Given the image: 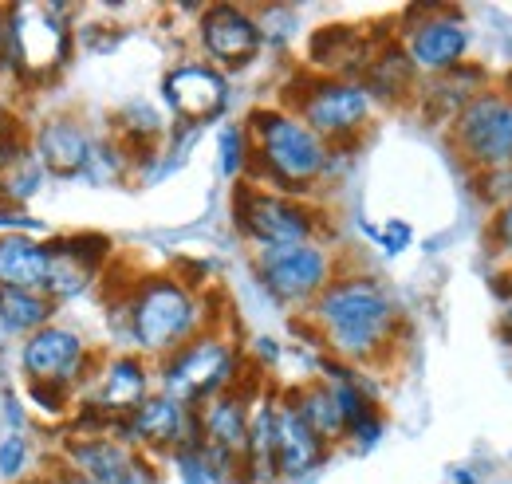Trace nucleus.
<instances>
[{"mask_svg":"<svg viewBox=\"0 0 512 484\" xmlns=\"http://www.w3.org/2000/svg\"><path fill=\"white\" fill-rule=\"evenodd\" d=\"M60 303L48 292H28V288H0V327L16 339H28L32 331L56 323Z\"/></svg>","mask_w":512,"mask_h":484,"instance_id":"22","label":"nucleus"},{"mask_svg":"<svg viewBox=\"0 0 512 484\" xmlns=\"http://www.w3.org/2000/svg\"><path fill=\"white\" fill-rule=\"evenodd\" d=\"M12 16V48L16 79L28 87L52 83L75 52V24L64 4H8Z\"/></svg>","mask_w":512,"mask_h":484,"instance_id":"7","label":"nucleus"},{"mask_svg":"<svg viewBox=\"0 0 512 484\" xmlns=\"http://www.w3.org/2000/svg\"><path fill=\"white\" fill-rule=\"evenodd\" d=\"M221 174L225 178H245L249 174V162H253V146H249V130L245 122H229L221 126Z\"/></svg>","mask_w":512,"mask_h":484,"instance_id":"27","label":"nucleus"},{"mask_svg":"<svg viewBox=\"0 0 512 484\" xmlns=\"http://www.w3.org/2000/svg\"><path fill=\"white\" fill-rule=\"evenodd\" d=\"M308 323L339 363H375L398 335V303L367 272H335Z\"/></svg>","mask_w":512,"mask_h":484,"instance_id":"1","label":"nucleus"},{"mask_svg":"<svg viewBox=\"0 0 512 484\" xmlns=\"http://www.w3.org/2000/svg\"><path fill=\"white\" fill-rule=\"evenodd\" d=\"M56 461L87 484H158V465L119 433H64Z\"/></svg>","mask_w":512,"mask_h":484,"instance_id":"11","label":"nucleus"},{"mask_svg":"<svg viewBox=\"0 0 512 484\" xmlns=\"http://www.w3.org/2000/svg\"><path fill=\"white\" fill-rule=\"evenodd\" d=\"M501 327H505V335H509V339H512V307H509V311H505V319H501Z\"/></svg>","mask_w":512,"mask_h":484,"instance_id":"32","label":"nucleus"},{"mask_svg":"<svg viewBox=\"0 0 512 484\" xmlns=\"http://www.w3.org/2000/svg\"><path fill=\"white\" fill-rule=\"evenodd\" d=\"M312 67L327 75V79H359L371 63V44L355 32V28H343V24H331V28H320L312 36Z\"/></svg>","mask_w":512,"mask_h":484,"instance_id":"21","label":"nucleus"},{"mask_svg":"<svg viewBox=\"0 0 512 484\" xmlns=\"http://www.w3.org/2000/svg\"><path fill=\"white\" fill-rule=\"evenodd\" d=\"M245 477H253V481L276 477V398L253 402L249 441H245Z\"/></svg>","mask_w":512,"mask_h":484,"instance_id":"23","label":"nucleus"},{"mask_svg":"<svg viewBox=\"0 0 512 484\" xmlns=\"http://www.w3.org/2000/svg\"><path fill=\"white\" fill-rule=\"evenodd\" d=\"M406 241H410V229L406 225H390L386 229V252H402Z\"/></svg>","mask_w":512,"mask_h":484,"instance_id":"31","label":"nucleus"},{"mask_svg":"<svg viewBox=\"0 0 512 484\" xmlns=\"http://www.w3.org/2000/svg\"><path fill=\"white\" fill-rule=\"evenodd\" d=\"M32 445L24 429H4L0 433V484H32Z\"/></svg>","mask_w":512,"mask_h":484,"instance_id":"26","label":"nucleus"},{"mask_svg":"<svg viewBox=\"0 0 512 484\" xmlns=\"http://www.w3.org/2000/svg\"><path fill=\"white\" fill-rule=\"evenodd\" d=\"M331 445L300 418L292 398H276V477L300 481L327 461Z\"/></svg>","mask_w":512,"mask_h":484,"instance_id":"18","label":"nucleus"},{"mask_svg":"<svg viewBox=\"0 0 512 484\" xmlns=\"http://www.w3.org/2000/svg\"><path fill=\"white\" fill-rule=\"evenodd\" d=\"M103 256H107V241H99V237H56L52 241L48 296L56 303H67L79 292H87L103 268Z\"/></svg>","mask_w":512,"mask_h":484,"instance_id":"19","label":"nucleus"},{"mask_svg":"<svg viewBox=\"0 0 512 484\" xmlns=\"http://www.w3.org/2000/svg\"><path fill=\"white\" fill-rule=\"evenodd\" d=\"M284 111H292L312 134H320L331 150L351 146L375 115V99L359 79H327V75H308L304 87L288 91Z\"/></svg>","mask_w":512,"mask_h":484,"instance_id":"6","label":"nucleus"},{"mask_svg":"<svg viewBox=\"0 0 512 484\" xmlns=\"http://www.w3.org/2000/svg\"><path fill=\"white\" fill-rule=\"evenodd\" d=\"M48 276H52V241H40L20 229L0 233V288L48 292Z\"/></svg>","mask_w":512,"mask_h":484,"instance_id":"20","label":"nucleus"},{"mask_svg":"<svg viewBox=\"0 0 512 484\" xmlns=\"http://www.w3.org/2000/svg\"><path fill=\"white\" fill-rule=\"evenodd\" d=\"M0 75L16 79V48H12V16L8 4H0Z\"/></svg>","mask_w":512,"mask_h":484,"instance_id":"28","label":"nucleus"},{"mask_svg":"<svg viewBox=\"0 0 512 484\" xmlns=\"http://www.w3.org/2000/svg\"><path fill=\"white\" fill-rule=\"evenodd\" d=\"M414 67L410 60L402 56V48H383V52H375L371 63H367V71H363V87H367V95L375 99V103H398V99H406L410 91H414Z\"/></svg>","mask_w":512,"mask_h":484,"instance_id":"24","label":"nucleus"},{"mask_svg":"<svg viewBox=\"0 0 512 484\" xmlns=\"http://www.w3.org/2000/svg\"><path fill=\"white\" fill-rule=\"evenodd\" d=\"M154 394V374L142 355H99L75 394L67 433H111Z\"/></svg>","mask_w":512,"mask_h":484,"instance_id":"4","label":"nucleus"},{"mask_svg":"<svg viewBox=\"0 0 512 484\" xmlns=\"http://www.w3.org/2000/svg\"><path fill=\"white\" fill-rule=\"evenodd\" d=\"M95 359H99V351L87 343V335L60 323V319L32 331L28 339H20V351H16L24 386H48V390H60L67 398L79 394Z\"/></svg>","mask_w":512,"mask_h":484,"instance_id":"9","label":"nucleus"},{"mask_svg":"<svg viewBox=\"0 0 512 484\" xmlns=\"http://www.w3.org/2000/svg\"><path fill=\"white\" fill-rule=\"evenodd\" d=\"M99 150V138L79 115H48L28 130V154L40 174L71 182L91 170V158Z\"/></svg>","mask_w":512,"mask_h":484,"instance_id":"14","label":"nucleus"},{"mask_svg":"<svg viewBox=\"0 0 512 484\" xmlns=\"http://www.w3.org/2000/svg\"><path fill=\"white\" fill-rule=\"evenodd\" d=\"M256 280L276 303L308 311L320 300L323 288L335 280V256L320 241L268 248V252H256Z\"/></svg>","mask_w":512,"mask_h":484,"instance_id":"10","label":"nucleus"},{"mask_svg":"<svg viewBox=\"0 0 512 484\" xmlns=\"http://www.w3.org/2000/svg\"><path fill=\"white\" fill-rule=\"evenodd\" d=\"M245 130H249V146H253V162H249L245 178L253 185L300 197L331 174L335 150L320 134H312L292 111L260 107L253 111V119L245 122Z\"/></svg>","mask_w":512,"mask_h":484,"instance_id":"2","label":"nucleus"},{"mask_svg":"<svg viewBox=\"0 0 512 484\" xmlns=\"http://www.w3.org/2000/svg\"><path fill=\"white\" fill-rule=\"evenodd\" d=\"M162 99L178 122H190V126L213 122L229 107V75L209 67L205 60L178 63L162 79Z\"/></svg>","mask_w":512,"mask_h":484,"instance_id":"17","label":"nucleus"},{"mask_svg":"<svg viewBox=\"0 0 512 484\" xmlns=\"http://www.w3.org/2000/svg\"><path fill=\"white\" fill-rule=\"evenodd\" d=\"M233 217H237L241 237L253 244L256 252L312 244L316 233H320L316 209H308L300 197L272 193V189L253 182L237 185V193H233Z\"/></svg>","mask_w":512,"mask_h":484,"instance_id":"8","label":"nucleus"},{"mask_svg":"<svg viewBox=\"0 0 512 484\" xmlns=\"http://www.w3.org/2000/svg\"><path fill=\"white\" fill-rule=\"evenodd\" d=\"M402 56L410 60L414 71L426 75H449L465 63L469 52V28L453 12H422L418 20L406 24L402 32Z\"/></svg>","mask_w":512,"mask_h":484,"instance_id":"16","label":"nucleus"},{"mask_svg":"<svg viewBox=\"0 0 512 484\" xmlns=\"http://www.w3.org/2000/svg\"><path fill=\"white\" fill-rule=\"evenodd\" d=\"M241 347L221 331H201L186 347L158 363V390L182 406H205L209 398L237 390L241 382Z\"/></svg>","mask_w":512,"mask_h":484,"instance_id":"5","label":"nucleus"},{"mask_svg":"<svg viewBox=\"0 0 512 484\" xmlns=\"http://www.w3.org/2000/svg\"><path fill=\"white\" fill-rule=\"evenodd\" d=\"M197 44H201L209 67L241 71L260 56L264 36H260L256 12L241 8V4H213L197 20Z\"/></svg>","mask_w":512,"mask_h":484,"instance_id":"15","label":"nucleus"},{"mask_svg":"<svg viewBox=\"0 0 512 484\" xmlns=\"http://www.w3.org/2000/svg\"><path fill=\"white\" fill-rule=\"evenodd\" d=\"M493 241H497V248L512 252V197L501 205V213L493 217Z\"/></svg>","mask_w":512,"mask_h":484,"instance_id":"29","label":"nucleus"},{"mask_svg":"<svg viewBox=\"0 0 512 484\" xmlns=\"http://www.w3.org/2000/svg\"><path fill=\"white\" fill-rule=\"evenodd\" d=\"M288 398L296 402L300 418L312 425L327 445H335V441H343V437H347L343 410H339L335 390H331V382H327V378H323V382H312V386H304V390H296V394H288Z\"/></svg>","mask_w":512,"mask_h":484,"instance_id":"25","label":"nucleus"},{"mask_svg":"<svg viewBox=\"0 0 512 484\" xmlns=\"http://www.w3.org/2000/svg\"><path fill=\"white\" fill-rule=\"evenodd\" d=\"M111 433H119L130 449L138 453H182L197 449V410L174 402L170 394L154 390L130 418L115 425Z\"/></svg>","mask_w":512,"mask_h":484,"instance_id":"13","label":"nucleus"},{"mask_svg":"<svg viewBox=\"0 0 512 484\" xmlns=\"http://www.w3.org/2000/svg\"><path fill=\"white\" fill-rule=\"evenodd\" d=\"M453 142L481 170L512 166V99L497 91L473 95L453 122Z\"/></svg>","mask_w":512,"mask_h":484,"instance_id":"12","label":"nucleus"},{"mask_svg":"<svg viewBox=\"0 0 512 484\" xmlns=\"http://www.w3.org/2000/svg\"><path fill=\"white\" fill-rule=\"evenodd\" d=\"M123 319H127L134 355L158 359V363L197 339L201 331H209V307L178 276L138 280L123 300Z\"/></svg>","mask_w":512,"mask_h":484,"instance_id":"3","label":"nucleus"},{"mask_svg":"<svg viewBox=\"0 0 512 484\" xmlns=\"http://www.w3.org/2000/svg\"><path fill=\"white\" fill-rule=\"evenodd\" d=\"M32 484H87V481H83V477H75L67 465H60V461H56V465H44V469L36 473V481H32Z\"/></svg>","mask_w":512,"mask_h":484,"instance_id":"30","label":"nucleus"}]
</instances>
